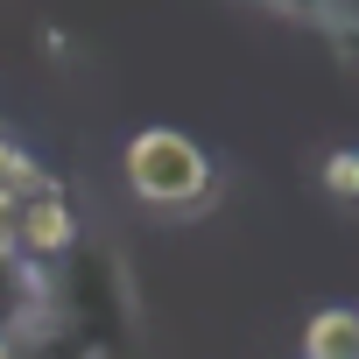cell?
Instances as JSON below:
<instances>
[{"instance_id":"6da1fadb","label":"cell","mask_w":359,"mask_h":359,"mask_svg":"<svg viewBox=\"0 0 359 359\" xmlns=\"http://www.w3.org/2000/svg\"><path fill=\"white\" fill-rule=\"evenodd\" d=\"M120 176L141 205H162V212H191L212 198V155L176 127H141L120 155Z\"/></svg>"},{"instance_id":"7a4b0ae2","label":"cell","mask_w":359,"mask_h":359,"mask_svg":"<svg viewBox=\"0 0 359 359\" xmlns=\"http://www.w3.org/2000/svg\"><path fill=\"white\" fill-rule=\"evenodd\" d=\"M78 247V212H71V198H64V184L50 176V184L22 205V226H15V254H29V261H57V254H71Z\"/></svg>"},{"instance_id":"3957f363","label":"cell","mask_w":359,"mask_h":359,"mask_svg":"<svg viewBox=\"0 0 359 359\" xmlns=\"http://www.w3.org/2000/svg\"><path fill=\"white\" fill-rule=\"evenodd\" d=\"M303 359H359V310L331 303L303 324Z\"/></svg>"},{"instance_id":"277c9868","label":"cell","mask_w":359,"mask_h":359,"mask_svg":"<svg viewBox=\"0 0 359 359\" xmlns=\"http://www.w3.org/2000/svg\"><path fill=\"white\" fill-rule=\"evenodd\" d=\"M324 191H331V198H345V205H359V148L324 155Z\"/></svg>"}]
</instances>
